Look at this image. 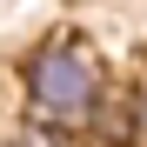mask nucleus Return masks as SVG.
I'll use <instances>...</instances> for the list:
<instances>
[{
  "label": "nucleus",
  "instance_id": "obj_1",
  "mask_svg": "<svg viewBox=\"0 0 147 147\" xmlns=\"http://www.w3.org/2000/svg\"><path fill=\"white\" fill-rule=\"evenodd\" d=\"M20 87H27V120H47L60 134H80L100 120L107 100V67L80 34H47L27 67H20Z\"/></svg>",
  "mask_w": 147,
  "mask_h": 147
},
{
  "label": "nucleus",
  "instance_id": "obj_2",
  "mask_svg": "<svg viewBox=\"0 0 147 147\" xmlns=\"http://www.w3.org/2000/svg\"><path fill=\"white\" fill-rule=\"evenodd\" d=\"M7 147H67V134H60V127H47V120H27Z\"/></svg>",
  "mask_w": 147,
  "mask_h": 147
},
{
  "label": "nucleus",
  "instance_id": "obj_3",
  "mask_svg": "<svg viewBox=\"0 0 147 147\" xmlns=\"http://www.w3.org/2000/svg\"><path fill=\"white\" fill-rule=\"evenodd\" d=\"M127 127H134V140L147 147V74H140V87H134V100H127Z\"/></svg>",
  "mask_w": 147,
  "mask_h": 147
}]
</instances>
